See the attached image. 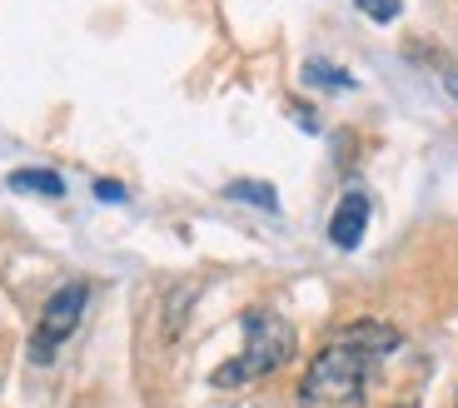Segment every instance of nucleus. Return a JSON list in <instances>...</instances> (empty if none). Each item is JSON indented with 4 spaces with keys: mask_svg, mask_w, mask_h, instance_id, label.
I'll return each mask as SVG.
<instances>
[{
    "mask_svg": "<svg viewBox=\"0 0 458 408\" xmlns=\"http://www.w3.org/2000/svg\"><path fill=\"white\" fill-rule=\"evenodd\" d=\"M399 329L384 319H354L344 324L299 378V408H364L369 404V378L394 349Z\"/></svg>",
    "mask_w": 458,
    "mask_h": 408,
    "instance_id": "f257e3e1",
    "label": "nucleus"
},
{
    "mask_svg": "<svg viewBox=\"0 0 458 408\" xmlns=\"http://www.w3.org/2000/svg\"><path fill=\"white\" fill-rule=\"evenodd\" d=\"M294 359V324H289L279 309H250L244 314V349L240 359H229L215 369V384L219 388H240L250 378H264L284 369Z\"/></svg>",
    "mask_w": 458,
    "mask_h": 408,
    "instance_id": "f03ea898",
    "label": "nucleus"
},
{
    "mask_svg": "<svg viewBox=\"0 0 458 408\" xmlns=\"http://www.w3.org/2000/svg\"><path fill=\"white\" fill-rule=\"evenodd\" d=\"M85 304H90V289H85L81 279L50 294V304L40 309V324H35V334H30V363H50V359H55L60 344L81 329Z\"/></svg>",
    "mask_w": 458,
    "mask_h": 408,
    "instance_id": "7ed1b4c3",
    "label": "nucleus"
},
{
    "mask_svg": "<svg viewBox=\"0 0 458 408\" xmlns=\"http://www.w3.org/2000/svg\"><path fill=\"white\" fill-rule=\"evenodd\" d=\"M364 225H369V200L359 190H349L339 200V209H334L329 219V239L334 250H359V239H364Z\"/></svg>",
    "mask_w": 458,
    "mask_h": 408,
    "instance_id": "20e7f679",
    "label": "nucleus"
},
{
    "mask_svg": "<svg viewBox=\"0 0 458 408\" xmlns=\"http://www.w3.org/2000/svg\"><path fill=\"white\" fill-rule=\"evenodd\" d=\"M11 190L46 194V200H60V194H65V180H60L55 170H15V174H11Z\"/></svg>",
    "mask_w": 458,
    "mask_h": 408,
    "instance_id": "39448f33",
    "label": "nucleus"
},
{
    "mask_svg": "<svg viewBox=\"0 0 458 408\" xmlns=\"http://www.w3.org/2000/svg\"><path fill=\"white\" fill-rule=\"evenodd\" d=\"M229 200H250V204H259V209H269V215L279 209V194L269 190V184H259V180H240V184H229Z\"/></svg>",
    "mask_w": 458,
    "mask_h": 408,
    "instance_id": "423d86ee",
    "label": "nucleus"
},
{
    "mask_svg": "<svg viewBox=\"0 0 458 408\" xmlns=\"http://www.w3.org/2000/svg\"><path fill=\"white\" fill-rule=\"evenodd\" d=\"M354 5H359V11H364L374 25H389V21H399V11H403L399 0H354Z\"/></svg>",
    "mask_w": 458,
    "mask_h": 408,
    "instance_id": "0eeeda50",
    "label": "nucleus"
},
{
    "mask_svg": "<svg viewBox=\"0 0 458 408\" xmlns=\"http://www.w3.org/2000/svg\"><path fill=\"white\" fill-rule=\"evenodd\" d=\"M304 80H310V85H334V90H349V85H354V80H349V75H339V70H324V60L304 65Z\"/></svg>",
    "mask_w": 458,
    "mask_h": 408,
    "instance_id": "6e6552de",
    "label": "nucleus"
},
{
    "mask_svg": "<svg viewBox=\"0 0 458 408\" xmlns=\"http://www.w3.org/2000/svg\"><path fill=\"white\" fill-rule=\"evenodd\" d=\"M95 194H100V200H125V190H120L114 180H100V184H95Z\"/></svg>",
    "mask_w": 458,
    "mask_h": 408,
    "instance_id": "1a4fd4ad",
    "label": "nucleus"
},
{
    "mask_svg": "<svg viewBox=\"0 0 458 408\" xmlns=\"http://www.w3.org/2000/svg\"><path fill=\"white\" fill-rule=\"evenodd\" d=\"M444 85H448V95H458V75H444Z\"/></svg>",
    "mask_w": 458,
    "mask_h": 408,
    "instance_id": "9d476101",
    "label": "nucleus"
},
{
    "mask_svg": "<svg viewBox=\"0 0 458 408\" xmlns=\"http://www.w3.org/2000/svg\"><path fill=\"white\" fill-rule=\"evenodd\" d=\"M399 408H413V404H399Z\"/></svg>",
    "mask_w": 458,
    "mask_h": 408,
    "instance_id": "9b49d317",
    "label": "nucleus"
},
{
    "mask_svg": "<svg viewBox=\"0 0 458 408\" xmlns=\"http://www.w3.org/2000/svg\"><path fill=\"white\" fill-rule=\"evenodd\" d=\"M454 408H458V398H454Z\"/></svg>",
    "mask_w": 458,
    "mask_h": 408,
    "instance_id": "f8f14e48",
    "label": "nucleus"
}]
</instances>
